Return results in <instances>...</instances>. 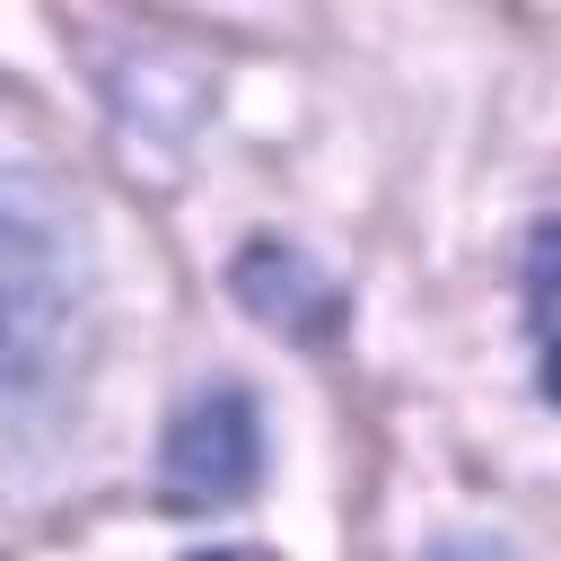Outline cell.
I'll list each match as a JSON object with an SVG mask.
<instances>
[{"instance_id":"1","label":"cell","mask_w":561,"mask_h":561,"mask_svg":"<svg viewBox=\"0 0 561 561\" xmlns=\"http://www.w3.org/2000/svg\"><path fill=\"white\" fill-rule=\"evenodd\" d=\"M70 272H79V237H70V202L44 175H0V394L35 386L61 351L70 324Z\"/></svg>"},{"instance_id":"2","label":"cell","mask_w":561,"mask_h":561,"mask_svg":"<svg viewBox=\"0 0 561 561\" xmlns=\"http://www.w3.org/2000/svg\"><path fill=\"white\" fill-rule=\"evenodd\" d=\"M254 473H263V430H254V403L237 386H219V394L175 412V430H167V500L175 508L245 500Z\"/></svg>"},{"instance_id":"3","label":"cell","mask_w":561,"mask_h":561,"mask_svg":"<svg viewBox=\"0 0 561 561\" xmlns=\"http://www.w3.org/2000/svg\"><path fill=\"white\" fill-rule=\"evenodd\" d=\"M543 394L561 403V342H552V359H543Z\"/></svg>"}]
</instances>
